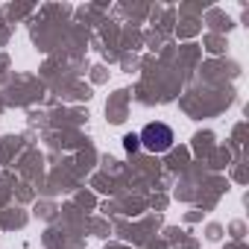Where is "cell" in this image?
Listing matches in <instances>:
<instances>
[{
    "label": "cell",
    "instance_id": "obj_1",
    "mask_svg": "<svg viewBox=\"0 0 249 249\" xmlns=\"http://www.w3.org/2000/svg\"><path fill=\"white\" fill-rule=\"evenodd\" d=\"M138 141L150 153H164V150L173 147V129L167 126V123H147L144 132L138 135Z\"/></svg>",
    "mask_w": 249,
    "mask_h": 249
},
{
    "label": "cell",
    "instance_id": "obj_2",
    "mask_svg": "<svg viewBox=\"0 0 249 249\" xmlns=\"http://www.w3.org/2000/svg\"><path fill=\"white\" fill-rule=\"evenodd\" d=\"M123 147H126L129 153H135V150L141 147V141H138V135H126V138H123Z\"/></svg>",
    "mask_w": 249,
    "mask_h": 249
}]
</instances>
